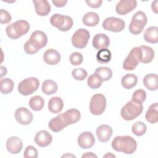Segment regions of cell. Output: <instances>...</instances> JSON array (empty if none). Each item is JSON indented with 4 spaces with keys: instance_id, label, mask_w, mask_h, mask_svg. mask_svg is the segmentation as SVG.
Instances as JSON below:
<instances>
[{
    "instance_id": "cell-6",
    "label": "cell",
    "mask_w": 158,
    "mask_h": 158,
    "mask_svg": "<svg viewBox=\"0 0 158 158\" xmlns=\"http://www.w3.org/2000/svg\"><path fill=\"white\" fill-rule=\"evenodd\" d=\"M51 24L61 31H67L73 27L72 19L67 15L55 14L50 18Z\"/></svg>"
},
{
    "instance_id": "cell-37",
    "label": "cell",
    "mask_w": 158,
    "mask_h": 158,
    "mask_svg": "<svg viewBox=\"0 0 158 158\" xmlns=\"http://www.w3.org/2000/svg\"><path fill=\"white\" fill-rule=\"evenodd\" d=\"M146 91L142 89H139L133 93L131 97V101L137 104H142L146 100Z\"/></svg>"
},
{
    "instance_id": "cell-39",
    "label": "cell",
    "mask_w": 158,
    "mask_h": 158,
    "mask_svg": "<svg viewBox=\"0 0 158 158\" xmlns=\"http://www.w3.org/2000/svg\"><path fill=\"white\" fill-rule=\"evenodd\" d=\"M69 60L70 62L73 65H79L83 62V57L81 53L78 52H74L71 54Z\"/></svg>"
},
{
    "instance_id": "cell-41",
    "label": "cell",
    "mask_w": 158,
    "mask_h": 158,
    "mask_svg": "<svg viewBox=\"0 0 158 158\" xmlns=\"http://www.w3.org/2000/svg\"><path fill=\"white\" fill-rule=\"evenodd\" d=\"M12 19L11 15L6 10L1 9L0 10V22L2 24H6L10 22Z\"/></svg>"
},
{
    "instance_id": "cell-7",
    "label": "cell",
    "mask_w": 158,
    "mask_h": 158,
    "mask_svg": "<svg viewBox=\"0 0 158 158\" xmlns=\"http://www.w3.org/2000/svg\"><path fill=\"white\" fill-rule=\"evenodd\" d=\"M40 86V81L37 78L30 77L23 80L19 83L18 91L22 95L28 96L35 92Z\"/></svg>"
},
{
    "instance_id": "cell-44",
    "label": "cell",
    "mask_w": 158,
    "mask_h": 158,
    "mask_svg": "<svg viewBox=\"0 0 158 158\" xmlns=\"http://www.w3.org/2000/svg\"><path fill=\"white\" fill-rule=\"evenodd\" d=\"M157 3H158V1L156 0L153 1L151 4V9L152 11L156 14H157Z\"/></svg>"
},
{
    "instance_id": "cell-20",
    "label": "cell",
    "mask_w": 158,
    "mask_h": 158,
    "mask_svg": "<svg viewBox=\"0 0 158 158\" xmlns=\"http://www.w3.org/2000/svg\"><path fill=\"white\" fill-rule=\"evenodd\" d=\"M92 44L93 46L98 50L106 49L109 47L110 44V39L106 34L98 33L93 39Z\"/></svg>"
},
{
    "instance_id": "cell-30",
    "label": "cell",
    "mask_w": 158,
    "mask_h": 158,
    "mask_svg": "<svg viewBox=\"0 0 158 158\" xmlns=\"http://www.w3.org/2000/svg\"><path fill=\"white\" fill-rule=\"evenodd\" d=\"M57 89L58 86L56 82L52 80H46L42 83L41 90L46 95H51L56 93Z\"/></svg>"
},
{
    "instance_id": "cell-43",
    "label": "cell",
    "mask_w": 158,
    "mask_h": 158,
    "mask_svg": "<svg viewBox=\"0 0 158 158\" xmlns=\"http://www.w3.org/2000/svg\"><path fill=\"white\" fill-rule=\"evenodd\" d=\"M52 2L57 7H62L67 4V1H64V0H59V1L54 0H54H52Z\"/></svg>"
},
{
    "instance_id": "cell-42",
    "label": "cell",
    "mask_w": 158,
    "mask_h": 158,
    "mask_svg": "<svg viewBox=\"0 0 158 158\" xmlns=\"http://www.w3.org/2000/svg\"><path fill=\"white\" fill-rule=\"evenodd\" d=\"M86 3L88 4V6H89V7H92V8H99L102 3V1L101 0H89V1H86Z\"/></svg>"
},
{
    "instance_id": "cell-28",
    "label": "cell",
    "mask_w": 158,
    "mask_h": 158,
    "mask_svg": "<svg viewBox=\"0 0 158 158\" xmlns=\"http://www.w3.org/2000/svg\"><path fill=\"white\" fill-rule=\"evenodd\" d=\"M82 22L84 25L88 27L96 26L99 22V15L94 12H87L83 16Z\"/></svg>"
},
{
    "instance_id": "cell-3",
    "label": "cell",
    "mask_w": 158,
    "mask_h": 158,
    "mask_svg": "<svg viewBox=\"0 0 158 158\" xmlns=\"http://www.w3.org/2000/svg\"><path fill=\"white\" fill-rule=\"evenodd\" d=\"M28 22L24 20H19L8 25L6 28V32L9 38L16 40L27 33L30 30Z\"/></svg>"
},
{
    "instance_id": "cell-23",
    "label": "cell",
    "mask_w": 158,
    "mask_h": 158,
    "mask_svg": "<svg viewBox=\"0 0 158 158\" xmlns=\"http://www.w3.org/2000/svg\"><path fill=\"white\" fill-rule=\"evenodd\" d=\"M63 117L66 124L68 125L77 123L81 117L80 112L76 109H69L63 113Z\"/></svg>"
},
{
    "instance_id": "cell-15",
    "label": "cell",
    "mask_w": 158,
    "mask_h": 158,
    "mask_svg": "<svg viewBox=\"0 0 158 158\" xmlns=\"http://www.w3.org/2000/svg\"><path fill=\"white\" fill-rule=\"evenodd\" d=\"M78 144L82 149L91 148L95 143V138L93 133L90 131H84L81 133L78 138Z\"/></svg>"
},
{
    "instance_id": "cell-46",
    "label": "cell",
    "mask_w": 158,
    "mask_h": 158,
    "mask_svg": "<svg viewBox=\"0 0 158 158\" xmlns=\"http://www.w3.org/2000/svg\"><path fill=\"white\" fill-rule=\"evenodd\" d=\"M6 73H7V69L5 67L1 66V78H2V77L4 75H6Z\"/></svg>"
},
{
    "instance_id": "cell-40",
    "label": "cell",
    "mask_w": 158,
    "mask_h": 158,
    "mask_svg": "<svg viewBox=\"0 0 158 158\" xmlns=\"http://www.w3.org/2000/svg\"><path fill=\"white\" fill-rule=\"evenodd\" d=\"M38 154L37 149L33 146H28L23 152V157L25 158H36Z\"/></svg>"
},
{
    "instance_id": "cell-9",
    "label": "cell",
    "mask_w": 158,
    "mask_h": 158,
    "mask_svg": "<svg viewBox=\"0 0 158 158\" xmlns=\"http://www.w3.org/2000/svg\"><path fill=\"white\" fill-rule=\"evenodd\" d=\"M90 37L89 32L85 28H80L77 30L72 36V45L78 49L85 48Z\"/></svg>"
},
{
    "instance_id": "cell-17",
    "label": "cell",
    "mask_w": 158,
    "mask_h": 158,
    "mask_svg": "<svg viewBox=\"0 0 158 158\" xmlns=\"http://www.w3.org/2000/svg\"><path fill=\"white\" fill-rule=\"evenodd\" d=\"M52 141V135L46 130H41L36 133L35 142L40 147L44 148L49 146Z\"/></svg>"
},
{
    "instance_id": "cell-18",
    "label": "cell",
    "mask_w": 158,
    "mask_h": 158,
    "mask_svg": "<svg viewBox=\"0 0 158 158\" xmlns=\"http://www.w3.org/2000/svg\"><path fill=\"white\" fill-rule=\"evenodd\" d=\"M112 128L108 125L103 124L99 126L96 131V136L99 141L102 143L107 142L112 135Z\"/></svg>"
},
{
    "instance_id": "cell-5",
    "label": "cell",
    "mask_w": 158,
    "mask_h": 158,
    "mask_svg": "<svg viewBox=\"0 0 158 158\" xmlns=\"http://www.w3.org/2000/svg\"><path fill=\"white\" fill-rule=\"evenodd\" d=\"M147 22V16L144 12L141 10L136 12L131 17V20L129 25L130 32L135 35L140 34L143 31Z\"/></svg>"
},
{
    "instance_id": "cell-33",
    "label": "cell",
    "mask_w": 158,
    "mask_h": 158,
    "mask_svg": "<svg viewBox=\"0 0 158 158\" xmlns=\"http://www.w3.org/2000/svg\"><path fill=\"white\" fill-rule=\"evenodd\" d=\"M111 58V52L107 48L99 50L96 54V60L101 64L109 63L110 61Z\"/></svg>"
},
{
    "instance_id": "cell-29",
    "label": "cell",
    "mask_w": 158,
    "mask_h": 158,
    "mask_svg": "<svg viewBox=\"0 0 158 158\" xmlns=\"http://www.w3.org/2000/svg\"><path fill=\"white\" fill-rule=\"evenodd\" d=\"M137 82L138 77L133 73H127L121 79V84L122 86L127 89H130L135 86Z\"/></svg>"
},
{
    "instance_id": "cell-31",
    "label": "cell",
    "mask_w": 158,
    "mask_h": 158,
    "mask_svg": "<svg viewBox=\"0 0 158 158\" xmlns=\"http://www.w3.org/2000/svg\"><path fill=\"white\" fill-rule=\"evenodd\" d=\"M28 104L33 110L39 111L43 108L44 105V101L41 96L36 95L30 98Z\"/></svg>"
},
{
    "instance_id": "cell-27",
    "label": "cell",
    "mask_w": 158,
    "mask_h": 158,
    "mask_svg": "<svg viewBox=\"0 0 158 158\" xmlns=\"http://www.w3.org/2000/svg\"><path fill=\"white\" fill-rule=\"evenodd\" d=\"M146 120L151 123H156L158 122V105L157 102L151 104L145 115Z\"/></svg>"
},
{
    "instance_id": "cell-22",
    "label": "cell",
    "mask_w": 158,
    "mask_h": 158,
    "mask_svg": "<svg viewBox=\"0 0 158 158\" xmlns=\"http://www.w3.org/2000/svg\"><path fill=\"white\" fill-rule=\"evenodd\" d=\"M35 12L40 16H46L51 11V6L46 0H33Z\"/></svg>"
},
{
    "instance_id": "cell-12",
    "label": "cell",
    "mask_w": 158,
    "mask_h": 158,
    "mask_svg": "<svg viewBox=\"0 0 158 158\" xmlns=\"http://www.w3.org/2000/svg\"><path fill=\"white\" fill-rule=\"evenodd\" d=\"M14 117L17 122L23 125L30 124L33 118L32 113L28 109L23 107L16 109Z\"/></svg>"
},
{
    "instance_id": "cell-26",
    "label": "cell",
    "mask_w": 158,
    "mask_h": 158,
    "mask_svg": "<svg viewBox=\"0 0 158 158\" xmlns=\"http://www.w3.org/2000/svg\"><path fill=\"white\" fill-rule=\"evenodd\" d=\"M144 39L146 42L156 44L158 42V28L157 27H150L144 33Z\"/></svg>"
},
{
    "instance_id": "cell-4",
    "label": "cell",
    "mask_w": 158,
    "mask_h": 158,
    "mask_svg": "<svg viewBox=\"0 0 158 158\" xmlns=\"http://www.w3.org/2000/svg\"><path fill=\"white\" fill-rule=\"evenodd\" d=\"M143 110L142 104H137L130 101L122 107L120 114L124 120L130 121L139 116Z\"/></svg>"
},
{
    "instance_id": "cell-32",
    "label": "cell",
    "mask_w": 158,
    "mask_h": 158,
    "mask_svg": "<svg viewBox=\"0 0 158 158\" xmlns=\"http://www.w3.org/2000/svg\"><path fill=\"white\" fill-rule=\"evenodd\" d=\"M0 86L1 92L4 94H7L12 91L14 83V81L9 78H1L0 81Z\"/></svg>"
},
{
    "instance_id": "cell-34",
    "label": "cell",
    "mask_w": 158,
    "mask_h": 158,
    "mask_svg": "<svg viewBox=\"0 0 158 158\" xmlns=\"http://www.w3.org/2000/svg\"><path fill=\"white\" fill-rule=\"evenodd\" d=\"M102 79L95 73L91 75L87 80L88 86L91 89L99 88L102 85Z\"/></svg>"
},
{
    "instance_id": "cell-13",
    "label": "cell",
    "mask_w": 158,
    "mask_h": 158,
    "mask_svg": "<svg viewBox=\"0 0 158 158\" xmlns=\"http://www.w3.org/2000/svg\"><path fill=\"white\" fill-rule=\"evenodd\" d=\"M136 6L135 0H121L116 4L115 11L119 15H126L134 10Z\"/></svg>"
},
{
    "instance_id": "cell-1",
    "label": "cell",
    "mask_w": 158,
    "mask_h": 158,
    "mask_svg": "<svg viewBox=\"0 0 158 158\" xmlns=\"http://www.w3.org/2000/svg\"><path fill=\"white\" fill-rule=\"evenodd\" d=\"M48 43V37L42 31L36 30L33 31L29 40L23 46L24 51L27 54H34L40 49L45 47Z\"/></svg>"
},
{
    "instance_id": "cell-11",
    "label": "cell",
    "mask_w": 158,
    "mask_h": 158,
    "mask_svg": "<svg viewBox=\"0 0 158 158\" xmlns=\"http://www.w3.org/2000/svg\"><path fill=\"white\" fill-rule=\"evenodd\" d=\"M139 62L137 47L133 48L129 52L123 63V68L125 70H133Z\"/></svg>"
},
{
    "instance_id": "cell-36",
    "label": "cell",
    "mask_w": 158,
    "mask_h": 158,
    "mask_svg": "<svg viewBox=\"0 0 158 158\" xmlns=\"http://www.w3.org/2000/svg\"><path fill=\"white\" fill-rule=\"evenodd\" d=\"M147 127L144 123L141 121L134 123L131 126V131L134 135L138 136H143L146 131Z\"/></svg>"
},
{
    "instance_id": "cell-16",
    "label": "cell",
    "mask_w": 158,
    "mask_h": 158,
    "mask_svg": "<svg viewBox=\"0 0 158 158\" xmlns=\"http://www.w3.org/2000/svg\"><path fill=\"white\" fill-rule=\"evenodd\" d=\"M23 147L22 140L17 136H11L6 141L7 150L12 154L19 153Z\"/></svg>"
},
{
    "instance_id": "cell-14",
    "label": "cell",
    "mask_w": 158,
    "mask_h": 158,
    "mask_svg": "<svg viewBox=\"0 0 158 158\" xmlns=\"http://www.w3.org/2000/svg\"><path fill=\"white\" fill-rule=\"evenodd\" d=\"M137 48L139 62L148 64L153 60L154 57V51L152 48L144 45L137 47Z\"/></svg>"
},
{
    "instance_id": "cell-45",
    "label": "cell",
    "mask_w": 158,
    "mask_h": 158,
    "mask_svg": "<svg viewBox=\"0 0 158 158\" xmlns=\"http://www.w3.org/2000/svg\"><path fill=\"white\" fill-rule=\"evenodd\" d=\"M81 157H97V156L93 152H86L82 155Z\"/></svg>"
},
{
    "instance_id": "cell-25",
    "label": "cell",
    "mask_w": 158,
    "mask_h": 158,
    "mask_svg": "<svg viewBox=\"0 0 158 158\" xmlns=\"http://www.w3.org/2000/svg\"><path fill=\"white\" fill-rule=\"evenodd\" d=\"M157 75L155 73H149L143 78L144 86L150 91H156L158 88Z\"/></svg>"
},
{
    "instance_id": "cell-35",
    "label": "cell",
    "mask_w": 158,
    "mask_h": 158,
    "mask_svg": "<svg viewBox=\"0 0 158 158\" xmlns=\"http://www.w3.org/2000/svg\"><path fill=\"white\" fill-rule=\"evenodd\" d=\"M95 73L98 74L104 81L109 80L112 76V70L107 67H99L95 70Z\"/></svg>"
},
{
    "instance_id": "cell-10",
    "label": "cell",
    "mask_w": 158,
    "mask_h": 158,
    "mask_svg": "<svg viewBox=\"0 0 158 158\" xmlns=\"http://www.w3.org/2000/svg\"><path fill=\"white\" fill-rule=\"evenodd\" d=\"M125 27L123 20L115 17L106 18L102 22V27L104 30L117 33L122 31Z\"/></svg>"
},
{
    "instance_id": "cell-48",
    "label": "cell",
    "mask_w": 158,
    "mask_h": 158,
    "mask_svg": "<svg viewBox=\"0 0 158 158\" xmlns=\"http://www.w3.org/2000/svg\"><path fill=\"white\" fill-rule=\"evenodd\" d=\"M69 157L71 156V157H75V156H74V155H70V154L69 155L68 154H65V155H64V156H62V157H69Z\"/></svg>"
},
{
    "instance_id": "cell-8",
    "label": "cell",
    "mask_w": 158,
    "mask_h": 158,
    "mask_svg": "<svg viewBox=\"0 0 158 158\" xmlns=\"http://www.w3.org/2000/svg\"><path fill=\"white\" fill-rule=\"evenodd\" d=\"M106 107V99L103 94L98 93L91 97L89 102V110L92 114L101 115L104 112Z\"/></svg>"
},
{
    "instance_id": "cell-2",
    "label": "cell",
    "mask_w": 158,
    "mask_h": 158,
    "mask_svg": "<svg viewBox=\"0 0 158 158\" xmlns=\"http://www.w3.org/2000/svg\"><path fill=\"white\" fill-rule=\"evenodd\" d=\"M112 148L117 152L126 154H131L136 149V141L130 136H117L114 138L111 143Z\"/></svg>"
},
{
    "instance_id": "cell-21",
    "label": "cell",
    "mask_w": 158,
    "mask_h": 158,
    "mask_svg": "<svg viewBox=\"0 0 158 158\" xmlns=\"http://www.w3.org/2000/svg\"><path fill=\"white\" fill-rule=\"evenodd\" d=\"M60 54L56 49H47L43 54V60L48 65H54L60 60Z\"/></svg>"
},
{
    "instance_id": "cell-19",
    "label": "cell",
    "mask_w": 158,
    "mask_h": 158,
    "mask_svg": "<svg viewBox=\"0 0 158 158\" xmlns=\"http://www.w3.org/2000/svg\"><path fill=\"white\" fill-rule=\"evenodd\" d=\"M48 127L54 132H59L67 127L64 117L63 113L59 114L56 117L52 118L48 123Z\"/></svg>"
},
{
    "instance_id": "cell-47",
    "label": "cell",
    "mask_w": 158,
    "mask_h": 158,
    "mask_svg": "<svg viewBox=\"0 0 158 158\" xmlns=\"http://www.w3.org/2000/svg\"><path fill=\"white\" fill-rule=\"evenodd\" d=\"M115 157V156L114 154H112L111 152H109L107 154H106L105 156H104V157Z\"/></svg>"
},
{
    "instance_id": "cell-38",
    "label": "cell",
    "mask_w": 158,
    "mask_h": 158,
    "mask_svg": "<svg viewBox=\"0 0 158 158\" xmlns=\"http://www.w3.org/2000/svg\"><path fill=\"white\" fill-rule=\"evenodd\" d=\"M87 72L83 68H77L72 70V75L73 78L78 81L84 80L87 77Z\"/></svg>"
},
{
    "instance_id": "cell-24",
    "label": "cell",
    "mask_w": 158,
    "mask_h": 158,
    "mask_svg": "<svg viewBox=\"0 0 158 158\" xmlns=\"http://www.w3.org/2000/svg\"><path fill=\"white\" fill-rule=\"evenodd\" d=\"M48 106V109L51 112L57 114L62 111L64 107V102L60 98L54 96L49 99Z\"/></svg>"
}]
</instances>
